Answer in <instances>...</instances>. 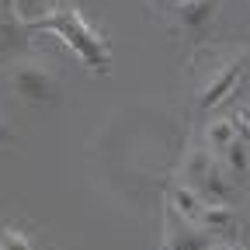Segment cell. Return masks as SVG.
Returning a JSON list of instances; mask_svg holds the SVG:
<instances>
[{
    "instance_id": "6da1fadb",
    "label": "cell",
    "mask_w": 250,
    "mask_h": 250,
    "mask_svg": "<svg viewBox=\"0 0 250 250\" xmlns=\"http://www.w3.org/2000/svg\"><path fill=\"white\" fill-rule=\"evenodd\" d=\"M45 24H49L56 35L70 45V49H73V56L83 62V66H90L94 73H101V77L111 70V66H108V49H104L101 35H98V31H94V28L80 18V11H77V7L59 4V7L45 18Z\"/></svg>"
},
{
    "instance_id": "7a4b0ae2",
    "label": "cell",
    "mask_w": 250,
    "mask_h": 250,
    "mask_svg": "<svg viewBox=\"0 0 250 250\" xmlns=\"http://www.w3.org/2000/svg\"><path fill=\"white\" fill-rule=\"evenodd\" d=\"M7 83L31 108H52L59 101V77L45 66L42 59H18L7 70Z\"/></svg>"
},
{
    "instance_id": "3957f363",
    "label": "cell",
    "mask_w": 250,
    "mask_h": 250,
    "mask_svg": "<svg viewBox=\"0 0 250 250\" xmlns=\"http://www.w3.org/2000/svg\"><path fill=\"white\" fill-rule=\"evenodd\" d=\"M243 66H247V59L243 56H233L229 62H223L212 77H208V83L202 87V94H198V101H195V108L198 111H212V108H219L229 94L236 90V83L243 80Z\"/></svg>"
},
{
    "instance_id": "277c9868",
    "label": "cell",
    "mask_w": 250,
    "mask_h": 250,
    "mask_svg": "<svg viewBox=\"0 0 250 250\" xmlns=\"http://www.w3.org/2000/svg\"><path fill=\"white\" fill-rule=\"evenodd\" d=\"M205 205H208V198L198 191L195 184H188V181L170 191V212H177L181 219H188V223H202Z\"/></svg>"
},
{
    "instance_id": "5b68a950",
    "label": "cell",
    "mask_w": 250,
    "mask_h": 250,
    "mask_svg": "<svg viewBox=\"0 0 250 250\" xmlns=\"http://www.w3.org/2000/svg\"><path fill=\"white\" fill-rule=\"evenodd\" d=\"M233 184H236V177H233V170L215 156V164H212V170L205 174V181H202V188L198 191L208 198V202H229V195H233Z\"/></svg>"
},
{
    "instance_id": "8992f818",
    "label": "cell",
    "mask_w": 250,
    "mask_h": 250,
    "mask_svg": "<svg viewBox=\"0 0 250 250\" xmlns=\"http://www.w3.org/2000/svg\"><path fill=\"white\" fill-rule=\"evenodd\" d=\"M240 136V125H236V115H219L205 125V143L215 156H223L229 149V143Z\"/></svg>"
},
{
    "instance_id": "52a82bcc",
    "label": "cell",
    "mask_w": 250,
    "mask_h": 250,
    "mask_svg": "<svg viewBox=\"0 0 250 250\" xmlns=\"http://www.w3.org/2000/svg\"><path fill=\"white\" fill-rule=\"evenodd\" d=\"M198 226H205L215 240H223V233H229V229L236 226V215H233V208H229L226 202H208Z\"/></svg>"
},
{
    "instance_id": "ba28073f",
    "label": "cell",
    "mask_w": 250,
    "mask_h": 250,
    "mask_svg": "<svg viewBox=\"0 0 250 250\" xmlns=\"http://www.w3.org/2000/svg\"><path fill=\"white\" fill-rule=\"evenodd\" d=\"M212 164H215V153L212 149H191V153L184 156V181L195 184V188H202V181L212 170Z\"/></svg>"
},
{
    "instance_id": "9c48e42d",
    "label": "cell",
    "mask_w": 250,
    "mask_h": 250,
    "mask_svg": "<svg viewBox=\"0 0 250 250\" xmlns=\"http://www.w3.org/2000/svg\"><path fill=\"white\" fill-rule=\"evenodd\" d=\"M215 4L219 0H188L184 7H177L184 28H205V21L215 14Z\"/></svg>"
},
{
    "instance_id": "30bf717a",
    "label": "cell",
    "mask_w": 250,
    "mask_h": 250,
    "mask_svg": "<svg viewBox=\"0 0 250 250\" xmlns=\"http://www.w3.org/2000/svg\"><path fill=\"white\" fill-rule=\"evenodd\" d=\"M56 7H59L56 0H14L18 18H21V21H28V24H42Z\"/></svg>"
},
{
    "instance_id": "8fae6325",
    "label": "cell",
    "mask_w": 250,
    "mask_h": 250,
    "mask_svg": "<svg viewBox=\"0 0 250 250\" xmlns=\"http://www.w3.org/2000/svg\"><path fill=\"white\" fill-rule=\"evenodd\" d=\"M247 146H250V143H247L243 136H236V139L229 143V149H226L223 156H219V160H223V164H226V167L233 170V177H236V181H240V177L247 174V167H250V156H247Z\"/></svg>"
},
{
    "instance_id": "7c38bea8",
    "label": "cell",
    "mask_w": 250,
    "mask_h": 250,
    "mask_svg": "<svg viewBox=\"0 0 250 250\" xmlns=\"http://www.w3.org/2000/svg\"><path fill=\"white\" fill-rule=\"evenodd\" d=\"M236 125H240V136H243V139L250 143V104H247V108H243V111L236 115Z\"/></svg>"
},
{
    "instance_id": "4fadbf2b",
    "label": "cell",
    "mask_w": 250,
    "mask_h": 250,
    "mask_svg": "<svg viewBox=\"0 0 250 250\" xmlns=\"http://www.w3.org/2000/svg\"><path fill=\"white\" fill-rule=\"evenodd\" d=\"M0 243H31L24 233H7V236H0Z\"/></svg>"
},
{
    "instance_id": "5bb4252c",
    "label": "cell",
    "mask_w": 250,
    "mask_h": 250,
    "mask_svg": "<svg viewBox=\"0 0 250 250\" xmlns=\"http://www.w3.org/2000/svg\"><path fill=\"white\" fill-rule=\"evenodd\" d=\"M0 139H11V132H7V125H0Z\"/></svg>"
},
{
    "instance_id": "9a60e30c",
    "label": "cell",
    "mask_w": 250,
    "mask_h": 250,
    "mask_svg": "<svg viewBox=\"0 0 250 250\" xmlns=\"http://www.w3.org/2000/svg\"><path fill=\"white\" fill-rule=\"evenodd\" d=\"M167 4H170V7H184V4H188V0H167Z\"/></svg>"
},
{
    "instance_id": "2e32d148",
    "label": "cell",
    "mask_w": 250,
    "mask_h": 250,
    "mask_svg": "<svg viewBox=\"0 0 250 250\" xmlns=\"http://www.w3.org/2000/svg\"><path fill=\"white\" fill-rule=\"evenodd\" d=\"M56 4H70V7H77V4H80V0H56Z\"/></svg>"
}]
</instances>
